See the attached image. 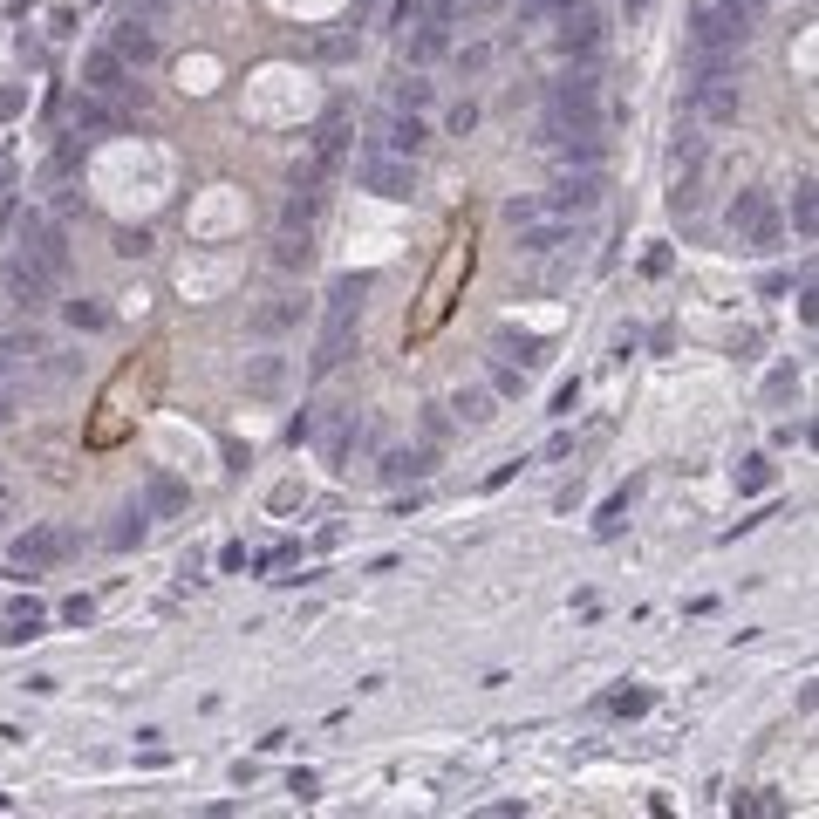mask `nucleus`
Wrapping results in <instances>:
<instances>
[{"label":"nucleus","mask_w":819,"mask_h":819,"mask_svg":"<svg viewBox=\"0 0 819 819\" xmlns=\"http://www.w3.org/2000/svg\"><path fill=\"white\" fill-rule=\"evenodd\" d=\"M362 294H369V280H335V294H328V321H321V342H314V376H328V369H342L355 349V314H362Z\"/></svg>","instance_id":"1"},{"label":"nucleus","mask_w":819,"mask_h":819,"mask_svg":"<svg viewBox=\"0 0 819 819\" xmlns=\"http://www.w3.org/2000/svg\"><path fill=\"white\" fill-rule=\"evenodd\" d=\"M594 76L587 69H574V76H560L553 89H546V137H581V130H594Z\"/></svg>","instance_id":"2"},{"label":"nucleus","mask_w":819,"mask_h":819,"mask_svg":"<svg viewBox=\"0 0 819 819\" xmlns=\"http://www.w3.org/2000/svg\"><path fill=\"white\" fill-rule=\"evenodd\" d=\"M355 185L376 198H417V157L396 151H362L355 157Z\"/></svg>","instance_id":"3"},{"label":"nucleus","mask_w":819,"mask_h":819,"mask_svg":"<svg viewBox=\"0 0 819 819\" xmlns=\"http://www.w3.org/2000/svg\"><path fill=\"white\" fill-rule=\"evenodd\" d=\"M731 226H738V239L744 246H758V253H772L785 239V226H779V212H772V198L765 192H744L738 205H731Z\"/></svg>","instance_id":"4"},{"label":"nucleus","mask_w":819,"mask_h":819,"mask_svg":"<svg viewBox=\"0 0 819 819\" xmlns=\"http://www.w3.org/2000/svg\"><path fill=\"white\" fill-rule=\"evenodd\" d=\"M697 110H703L710 123H731V117H738V82H731V69H724V62L697 76Z\"/></svg>","instance_id":"5"},{"label":"nucleus","mask_w":819,"mask_h":819,"mask_svg":"<svg viewBox=\"0 0 819 819\" xmlns=\"http://www.w3.org/2000/svg\"><path fill=\"white\" fill-rule=\"evenodd\" d=\"M82 82H89V96H123L130 89V69H123L117 48H89L82 55Z\"/></svg>","instance_id":"6"},{"label":"nucleus","mask_w":819,"mask_h":819,"mask_svg":"<svg viewBox=\"0 0 819 819\" xmlns=\"http://www.w3.org/2000/svg\"><path fill=\"white\" fill-rule=\"evenodd\" d=\"M62 553H69V533H55V526H35V533H21V540H14V567L41 574V567H55Z\"/></svg>","instance_id":"7"},{"label":"nucleus","mask_w":819,"mask_h":819,"mask_svg":"<svg viewBox=\"0 0 819 819\" xmlns=\"http://www.w3.org/2000/svg\"><path fill=\"white\" fill-rule=\"evenodd\" d=\"M48 287H55V273L41 267V260H7V294H14L21 308H41Z\"/></svg>","instance_id":"8"},{"label":"nucleus","mask_w":819,"mask_h":819,"mask_svg":"<svg viewBox=\"0 0 819 819\" xmlns=\"http://www.w3.org/2000/svg\"><path fill=\"white\" fill-rule=\"evenodd\" d=\"M430 144V123L417 117V110H396L390 117V137H383V151H396V157H417Z\"/></svg>","instance_id":"9"},{"label":"nucleus","mask_w":819,"mask_h":819,"mask_svg":"<svg viewBox=\"0 0 819 819\" xmlns=\"http://www.w3.org/2000/svg\"><path fill=\"white\" fill-rule=\"evenodd\" d=\"M28 260H41L48 273L69 267V246H62V233H55L48 219H28Z\"/></svg>","instance_id":"10"},{"label":"nucleus","mask_w":819,"mask_h":819,"mask_svg":"<svg viewBox=\"0 0 819 819\" xmlns=\"http://www.w3.org/2000/svg\"><path fill=\"white\" fill-rule=\"evenodd\" d=\"M567 239H574L567 212H560V219H540V226L526 219V226H519V253H553V246H567Z\"/></svg>","instance_id":"11"},{"label":"nucleus","mask_w":819,"mask_h":819,"mask_svg":"<svg viewBox=\"0 0 819 819\" xmlns=\"http://www.w3.org/2000/svg\"><path fill=\"white\" fill-rule=\"evenodd\" d=\"M594 198H601V178H594V164H587L581 178H560V185H553V205H560V212H587Z\"/></svg>","instance_id":"12"},{"label":"nucleus","mask_w":819,"mask_h":819,"mask_svg":"<svg viewBox=\"0 0 819 819\" xmlns=\"http://www.w3.org/2000/svg\"><path fill=\"white\" fill-rule=\"evenodd\" d=\"M110 48H117L123 62H151V55H157V35L144 28V21H137V14H130V21H123L117 35H110Z\"/></svg>","instance_id":"13"},{"label":"nucleus","mask_w":819,"mask_h":819,"mask_svg":"<svg viewBox=\"0 0 819 819\" xmlns=\"http://www.w3.org/2000/svg\"><path fill=\"white\" fill-rule=\"evenodd\" d=\"M246 390H253V396H280V390H287V362H280V355L246 362Z\"/></svg>","instance_id":"14"},{"label":"nucleus","mask_w":819,"mask_h":819,"mask_svg":"<svg viewBox=\"0 0 819 819\" xmlns=\"http://www.w3.org/2000/svg\"><path fill=\"white\" fill-rule=\"evenodd\" d=\"M594 41H601V21L587 7H567L560 14V48H594Z\"/></svg>","instance_id":"15"},{"label":"nucleus","mask_w":819,"mask_h":819,"mask_svg":"<svg viewBox=\"0 0 819 819\" xmlns=\"http://www.w3.org/2000/svg\"><path fill=\"white\" fill-rule=\"evenodd\" d=\"M813 219H819L813 178H799V185H792V233H799V239H813Z\"/></svg>","instance_id":"16"},{"label":"nucleus","mask_w":819,"mask_h":819,"mask_svg":"<svg viewBox=\"0 0 819 819\" xmlns=\"http://www.w3.org/2000/svg\"><path fill=\"white\" fill-rule=\"evenodd\" d=\"M0 635H7V642L41 635V608H35V601H14V608H7V622H0Z\"/></svg>","instance_id":"17"},{"label":"nucleus","mask_w":819,"mask_h":819,"mask_svg":"<svg viewBox=\"0 0 819 819\" xmlns=\"http://www.w3.org/2000/svg\"><path fill=\"white\" fill-rule=\"evenodd\" d=\"M314 212H321V198H314V192H294L287 205H280V226H287V233H308Z\"/></svg>","instance_id":"18"},{"label":"nucleus","mask_w":819,"mask_h":819,"mask_svg":"<svg viewBox=\"0 0 819 819\" xmlns=\"http://www.w3.org/2000/svg\"><path fill=\"white\" fill-rule=\"evenodd\" d=\"M424 471H430V451H390L383 478H390V485H403V478H424Z\"/></svg>","instance_id":"19"},{"label":"nucleus","mask_w":819,"mask_h":819,"mask_svg":"<svg viewBox=\"0 0 819 819\" xmlns=\"http://www.w3.org/2000/svg\"><path fill=\"white\" fill-rule=\"evenodd\" d=\"M287 321H301V301H267V308L253 314V328H267V335H280Z\"/></svg>","instance_id":"20"},{"label":"nucleus","mask_w":819,"mask_h":819,"mask_svg":"<svg viewBox=\"0 0 819 819\" xmlns=\"http://www.w3.org/2000/svg\"><path fill=\"white\" fill-rule=\"evenodd\" d=\"M273 260H280V267H308V260H314L308 233H280V246H273Z\"/></svg>","instance_id":"21"},{"label":"nucleus","mask_w":819,"mask_h":819,"mask_svg":"<svg viewBox=\"0 0 819 819\" xmlns=\"http://www.w3.org/2000/svg\"><path fill=\"white\" fill-rule=\"evenodd\" d=\"M76 123H82V130H110V123H117V110H110L103 96H82V103H76Z\"/></svg>","instance_id":"22"},{"label":"nucleus","mask_w":819,"mask_h":819,"mask_svg":"<svg viewBox=\"0 0 819 819\" xmlns=\"http://www.w3.org/2000/svg\"><path fill=\"white\" fill-rule=\"evenodd\" d=\"M451 410H458L465 424H485V417H492V396H485V390H458V403H451Z\"/></svg>","instance_id":"23"},{"label":"nucleus","mask_w":819,"mask_h":819,"mask_svg":"<svg viewBox=\"0 0 819 819\" xmlns=\"http://www.w3.org/2000/svg\"><path fill=\"white\" fill-rule=\"evenodd\" d=\"M424 103H430V82H424V76L396 82V110H424Z\"/></svg>","instance_id":"24"},{"label":"nucleus","mask_w":819,"mask_h":819,"mask_svg":"<svg viewBox=\"0 0 819 819\" xmlns=\"http://www.w3.org/2000/svg\"><path fill=\"white\" fill-rule=\"evenodd\" d=\"M410 55H417V62H437V55H444V28H424V35L410 41Z\"/></svg>","instance_id":"25"},{"label":"nucleus","mask_w":819,"mask_h":819,"mask_svg":"<svg viewBox=\"0 0 819 819\" xmlns=\"http://www.w3.org/2000/svg\"><path fill=\"white\" fill-rule=\"evenodd\" d=\"M130 540H144V506H137V512H123V526L110 533V546H130Z\"/></svg>","instance_id":"26"},{"label":"nucleus","mask_w":819,"mask_h":819,"mask_svg":"<svg viewBox=\"0 0 819 819\" xmlns=\"http://www.w3.org/2000/svg\"><path fill=\"white\" fill-rule=\"evenodd\" d=\"M738 485H744V492H758V485H772V465H765V458H751V465L738 471Z\"/></svg>","instance_id":"27"},{"label":"nucleus","mask_w":819,"mask_h":819,"mask_svg":"<svg viewBox=\"0 0 819 819\" xmlns=\"http://www.w3.org/2000/svg\"><path fill=\"white\" fill-rule=\"evenodd\" d=\"M117 253H130V260H137V253H151V239H144V233H117Z\"/></svg>","instance_id":"28"},{"label":"nucleus","mask_w":819,"mask_h":819,"mask_svg":"<svg viewBox=\"0 0 819 819\" xmlns=\"http://www.w3.org/2000/svg\"><path fill=\"white\" fill-rule=\"evenodd\" d=\"M69 314H76V328H103V308H89V301H76Z\"/></svg>","instance_id":"29"},{"label":"nucleus","mask_w":819,"mask_h":819,"mask_svg":"<svg viewBox=\"0 0 819 819\" xmlns=\"http://www.w3.org/2000/svg\"><path fill=\"white\" fill-rule=\"evenodd\" d=\"M533 14H567V7H581V0H526Z\"/></svg>","instance_id":"30"},{"label":"nucleus","mask_w":819,"mask_h":819,"mask_svg":"<svg viewBox=\"0 0 819 819\" xmlns=\"http://www.w3.org/2000/svg\"><path fill=\"white\" fill-rule=\"evenodd\" d=\"M164 14V0H137V21H157Z\"/></svg>","instance_id":"31"},{"label":"nucleus","mask_w":819,"mask_h":819,"mask_svg":"<svg viewBox=\"0 0 819 819\" xmlns=\"http://www.w3.org/2000/svg\"><path fill=\"white\" fill-rule=\"evenodd\" d=\"M0 424H7V396H0Z\"/></svg>","instance_id":"32"},{"label":"nucleus","mask_w":819,"mask_h":819,"mask_svg":"<svg viewBox=\"0 0 819 819\" xmlns=\"http://www.w3.org/2000/svg\"><path fill=\"white\" fill-rule=\"evenodd\" d=\"M0 526H7V499H0Z\"/></svg>","instance_id":"33"},{"label":"nucleus","mask_w":819,"mask_h":819,"mask_svg":"<svg viewBox=\"0 0 819 819\" xmlns=\"http://www.w3.org/2000/svg\"><path fill=\"white\" fill-rule=\"evenodd\" d=\"M0 383H7V362H0Z\"/></svg>","instance_id":"34"}]
</instances>
